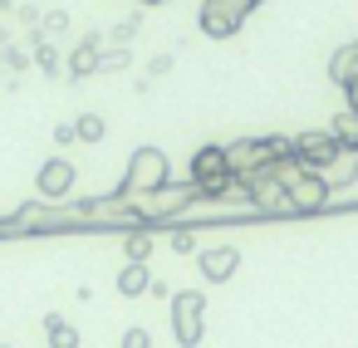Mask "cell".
<instances>
[{
    "instance_id": "13",
    "label": "cell",
    "mask_w": 358,
    "mask_h": 348,
    "mask_svg": "<svg viewBox=\"0 0 358 348\" xmlns=\"http://www.w3.org/2000/svg\"><path fill=\"white\" fill-rule=\"evenodd\" d=\"M329 79H334L338 89L358 79V40H353V45H343V50H334V59H329Z\"/></svg>"
},
{
    "instance_id": "19",
    "label": "cell",
    "mask_w": 358,
    "mask_h": 348,
    "mask_svg": "<svg viewBox=\"0 0 358 348\" xmlns=\"http://www.w3.org/2000/svg\"><path fill=\"white\" fill-rule=\"evenodd\" d=\"M152 245H157V240H152V231H128L123 255H128V260H148V255H152Z\"/></svg>"
},
{
    "instance_id": "17",
    "label": "cell",
    "mask_w": 358,
    "mask_h": 348,
    "mask_svg": "<svg viewBox=\"0 0 358 348\" xmlns=\"http://www.w3.org/2000/svg\"><path fill=\"white\" fill-rule=\"evenodd\" d=\"M133 64V55H128V45H113V50H99V74H123Z\"/></svg>"
},
{
    "instance_id": "25",
    "label": "cell",
    "mask_w": 358,
    "mask_h": 348,
    "mask_svg": "<svg viewBox=\"0 0 358 348\" xmlns=\"http://www.w3.org/2000/svg\"><path fill=\"white\" fill-rule=\"evenodd\" d=\"M148 74H152V79L172 74V55H152V59H148Z\"/></svg>"
},
{
    "instance_id": "10",
    "label": "cell",
    "mask_w": 358,
    "mask_h": 348,
    "mask_svg": "<svg viewBox=\"0 0 358 348\" xmlns=\"http://www.w3.org/2000/svg\"><path fill=\"white\" fill-rule=\"evenodd\" d=\"M196 270H201V280L226 284V280L241 270V250H236V245H211V250H201V255H196Z\"/></svg>"
},
{
    "instance_id": "23",
    "label": "cell",
    "mask_w": 358,
    "mask_h": 348,
    "mask_svg": "<svg viewBox=\"0 0 358 348\" xmlns=\"http://www.w3.org/2000/svg\"><path fill=\"white\" fill-rule=\"evenodd\" d=\"M138 25H143V20H118V25H113V45H128V40L138 35Z\"/></svg>"
},
{
    "instance_id": "12",
    "label": "cell",
    "mask_w": 358,
    "mask_h": 348,
    "mask_svg": "<svg viewBox=\"0 0 358 348\" xmlns=\"http://www.w3.org/2000/svg\"><path fill=\"white\" fill-rule=\"evenodd\" d=\"M148 284H152V270H148V260H128V265L118 270V294H123V299H138V294H148Z\"/></svg>"
},
{
    "instance_id": "16",
    "label": "cell",
    "mask_w": 358,
    "mask_h": 348,
    "mask_svg": "<svg viewBox=\"0 0 358 348\" xmlns=\"http://www.w3.org/2000/svg\"><path fill=\"white\" fill-rule=\"evenodd\" d=\"M329 133H334L343 147H353V152H358V113H353V108H343V113L329 123Z\"/></svg>"
},
{
    "instance_id": "7",
    "label": "cell",
    "mask_w": 358,
    "mask_h": 348,
    "mask_svg": "<svg viewBox=\"0 0 358 348\" xmlns=\"http://www.w3.org/2000/svg\"><path fill=\"white\" fill-rule=\"evenodd\" d=\"M343 152V143L324 128V133H299V138H289V157L299 162V167H314V172H324L334 157Z\"/></svg>"
},
{
    "instance_id": "31",
    "label": "cell",
    "mask_w": 358,
    "mask_h": 348,
    "mask_svg": "<svg viewBox=\"0 0 358 348\" xmlns=\"http://www.w3.org/2000/svg\"><path fill=\"white\" fill-rule=\"evenodd\" d=\"M143 6H167V0H143Z\"/></svg>"
},
{
    "instance_id": "32",
    "label": "cell",
    "mask_w": 358,
    "mask_h": 348,
    "mask_svg": "<svg viewBox=\"0 0 358 348\" xmlns=\"http://www.w3.org/2000/svg\"><path fill=\"white\" fill-rule=\"evenodd\" d=\"M0 348H10V343H0Z\"/></svg>"
},
{
    "instance_id": "8",
    "label": "cell",
    "mask_w": 358,
    "mask_h": 348,
    "mask_svg": "<svg viewBox=\"0 0 358 348\" xmlns=\"http://www.w3.org/2000/svg\"><path fill=\"white\" fill-rule=\"evenodd\" d=\"M196 25H201V35H211V40H231V35L245 25V15L231 10V0H201Z\"/></svg>"
},
{
    "instance_id": "1",
    "label": "cell",
    "mask_w": 358,
    "mask_h": 348,
    "mask_svg": "<svg viewBox=\"0 0 358 348\" xmlns=\"http://www.w3.org/2000/svg\"><path fill=\"white\" fill-rule=\"evenodd\" d=\"M192 187H196V196H201V201L245 196V187H241V177L231 172V162H226V147H221V143H206V147H196V152H192Z\"/></svg>"
},
{
    "instance_id": "3",
    "label": "cell",
    "mask_w": 358,
    "mask_h": 348,
    "mask_svg": "<svg viewBox=\"0 0 358 348\" xmlns=\"http://www.w3.org/2000/svg\"><path fill=\"white\" fill-rule=\"evenodd\" d=\"M123 196L133 201V211H138L143 221H162V216H182V211H187L192 201H201L192 182H162V187H152V191H123Z\"/></svg>"
},
{
    "instance_id": "4",
    "label": "cell",
    "mask_w": 358,
    "mask_h": 348,
    "mask_svg": "<svg viewBox=\"0 0 358 348\" xmlns=\"http://www.w3.org/2000/svg\"><path fill=\"white\" fill-rule=\"evenodd\" d=\"M280 157H289V138H245V143H231L226 147V162H231L236 177L270 172Z\"/></svg>"
},
{
    "instance_id": "27",
    "label": "cell",
    "mask_w": 358,
    "mask_h": 348,
    "mask_svg": "<svg viewBox=\"0 0 358 348\" xmlns=\"http://www.w3.org/2000/svg\"><path fill=\"white\" fill-rule=\"evenodd\" d=\"M6 64H10V69H15V74H20V69H25V64H30V59H25V55H20V50H10V45H6Z\"/></svg>"
},
{
    "instance_id": "20",
    "label": "cell",
    "mask_w": 358,
    "mask_h": 348,
    "mask_svg": "<svg viewBox=\"0 0 358 348\" xmlns=\"http://www.w3.org/2000/svg\"><path fill=\"white\" fill-rule=\"evenodd\" d=\"M35 64H40V74H59V55H55V45H45V40H35Z\"/></svg>"
},
{
    "instance_id": "30",
    "label": "cell",
    "mask_w": 358,
    "mask_h": 348,
    "mask_svg": "<svg viewBox=\"0 0 358 348\" xmlns=\"http://www.w3.org/2000/svg\"><path fill=\"white\" fill-rule=\"evenodd\" d=\"M343 99H348V108L358 113V79H353V84H343Z\"/></svg>"
},
{
    "instance_id": "26",
    "label": "cell",
    "mask_w": 358,
    "mask_h": 348,
    "mask_svg": "<svg viewBox=\"0 0 358 348\" xmlns=\"http://www.w3.org/2000/svg\"><path fill=\"white\" fill-rule=\"evenodd\" d=\"M55 143H59V147H69V143H79V138H74V123H59V128H55Z\"/></svg>"
},
{
    "instance_id": "14",
    "label": "cell",
    "mask_w": 358,
    "mask_h": 348,
    "mask_svg": "<svg viewBox=\"0 0 358 348\" xmlns=\"http://www.w3.org/2000/svg\"><path fill=\"white\" fill-rule=\"evenodd\" d=\"M45 333H50V348H79V328L64 314H45Z\"/></svg>"
},
{
    "instance_id": "29",
    "label": "cell",
    "mask_w": 358,
    "mask_h": 348,
    "mask_svg": "<svg viewBox=\"0 0 358 348\" xmlns=\"http://www.w3.org/2000/svg\"><path fill=\"white\" fill-rule=\"evenodd\" d=\"M148 294H152V299H172V289H167L162 280H152V284H148Z\"/></svg>"
},
{
    "instance_id": "6",
    "label": "cell",
    "mask_w": 358,
    "mask_h": 348,
    "mask_svg": "<svg viewBox=\"0 0 358 348\" xmlns=\"http://www.w3.org/2000/svg\"><path fill=\"white\" fill-rule=\"evenodd\" d=\"M162 182H172V162H167V152H162V147H138V152L128 157L123 191H152V187H162Z\"/></svg>"
},
{
    "instance_id": "24",
    "label": "cell",
    "mask_w": 358,
    "mask_h": 348,
    "mask_svg": "<svg viewBox=\"0 0 358 348\" xmlns=\"http://www.w3.org/2000/svg\"><path fill=\"white\" fill-rule=\"evenodd\" d=\"M172 250H177V255H192V250H196V235H192V231H172Z\"/></svg>"
},
{
    "instance_id": "11",
    "label": "cell",
    "mask_w": 358,
    "mask_h": 348,
    "mask_svg": "<svg viewBox=\"0 0 358 348\" xmlns=\"http://www.w3.org/2000/svg\"><path fill=\"white\" fill-rule=\"evenodd\" d=\"M64 64H69V79H89V74H99V35H84Z\"/></svg>"
},
{
    "instance_id": "15",
    "label": "cell",
    "mask_w": 358,
    "mask_h": 348,
    "mask_svg": "<svg viewBox=\"0 0 358 348\" xmlns=\"http://www.w3.org/2000/svg\"><path fill=\"white\" fill-rule=\"evenodd\" d=\"M353 172H358V152H353V147H343V152H338V157L324 167V182H329V187H343Z\"/></svg>"
},
{
    "instance_id": "5",
    "label": "cell",
    "mask_w": 358,
    "mask_h": 348,
    "mask_svg": "<svg viewBox=\"0 0 358 348\" xmlns=\"http://www.w3.org/2000/svg\"><path fill=\"white\" fill-rule=\"evenodd\" d=\"M172 333L182 348H196L206 338V294L201 289H177L172 294Z\"/></svg>"
},
{
    "instance_id": "21",
    "label": "cell",
    "mask_w": 358,
    "mask_h": 348,
    "mask_svg": "<svg viewBox=\"0 0 358 348\" xmlns=\"http://www.w3.org/2000/svg\"><path fill=\"white\" fill-rule=\"evenodd\" d=\"M40 30H45V35H64V30H69V15H64V10H50V15L40 20Z\"/></svg>"
},
{
    "instance_id": "9",
    "label": "cell",
    "mask_w": 358,
    "mask_h": 348,
    "mask_svg": "<svg viewBox=\"0 0 358 348\" xmlns=\"http://www.w3.org/2000/svg\"><path fill=\"white\" fill-rule=\"evenodd\" d=\"M74 182H79L74 162H64V157H50V162L40 167V201H64V196L74 191Z\"/></svg>"
},
{
    "instance_id": "22",
    "label": "cell",
    "mask_w": 358,
    "mask_h": 348,
    "mask_svg": "<svg viewBox=\"0 0 358 348\" xmlns=\"http://www.w3.org/2000/svg\"><path fill=\"white\" fill-rule=\"evenodd\" d=\"M118 348H152V333H148V328H128V333L118 338Z\"/></svg>"
},
{
    "instance_id": "28",
    "label": "cell",
    "mask_w": 358,
    "mask_h": 348,
    "mask_svg": "<svg viewBox=\"0 0 358 348\" xmlns=\"http://www.w3.org/2000/svg\"><path fill=\"white\" fill-rule=\"evenodd\" d=\"M255 6H265V0H231V10H236V15H250Z\"/></svg>"
},
{
    "instance_id": "18",
    "label": "cell",
    "mask_w": 358,
    "mask_h": 348,
    "mask_svg": "<svg viewBox=\"0 0 358 348\" xmlns=\"http://www.w3.org/2000/svg\"><path fill=\"white\" fill-rule=\"evenodd\" d=\"M103 133H108V123H103L99 113H79V123H74V138H79V143H99Z\"/></svg>"
},
{
    "instance_id": "2",
    "label": "cell",
    "mask_w": 358,
    "mask_h": 348,
    "mask_svg": "<svg viewBox=\"0 0 358 348\" xmlns=\"http://www.w3.org/2000/svg\"><path fill=\"white\" fill-rule=\"evenodd\" d=\"M270 172H275V182L285 187V196H289V211H319V206H329V196H334V187L324 182V172H314V167H299L294 157H280Z\"/></svg>"
}]
</instances>
